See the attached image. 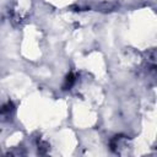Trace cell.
<instances>
[{"label": "cell", "mask_w": 157, "mask_h": 157, "mask_svg": "<svg viewBox=\"0 0 157 157\" xmlns=\"http://www.w3.org/2000/svg\"><path fill=\"white\" fill-rule=\"evenodd\" d=\"M74 81H75V77H74L72 72H70V74L66 76V78H65V85H64V87H65V88L71 87V86H72V83H74Z\"/></svg>", "instance_id": "obj_1"}]
</instances>
